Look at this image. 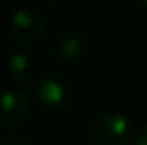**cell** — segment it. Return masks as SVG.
I'll list each match as a JSON object with an SVG mask.
<instances>
[{
    "label": "cell",
    "mask_w": 147,
    "mask_h": 145,
    "mask_svg": "<svg viewBox=\"0 0 147 145\" xmlns=\"http://www.w3.org/2000/svg\"><path fill=\"white\" fill-rule=\"evenodd\" d=\"M34 106L22 87H7L0 93V128L19 132L28 127Z\"/></svg>",
    "instance_id": "4"
},
{
    "label": "cell",
    "mask_w": 147,
    "mask_h": 145,
    "mask_svg": "<svg viewBox=\"0 0 147 145\" xmlns=\"http://www.w3.org/2000/svg\"><path fill=\"white\" fill-rule=\"evenodd\" d=\"M132 132L130 117L117 108L102 110L88 123V140L91 145H127Z\"/></svg>",
    "instance_id": "1"
},
{
    "label": "cell",
    "mask_w": 147,
    "mask_h": 145,
    "mask_svg": "<svg viewBox=\"0 0 147 145\" xmlns=\"http://www.w3.org/2000/svg\"><path fill=\"white\" fill-rule=\"evenodd\" d=\"M90 54V41L76 30H63L49 45V58L63 67L80 65Z\"/></svg>",
    "instance_id": "5"
},
{
    "label": "cell",
    "mask_w": 147,
    "mask_h": 145,
    "mask_svg": "<svg viewBox=\"0 0 147 145\" xmlns=\"http://www.w3.org/2000/svg\"><path fill=\"white\" fill-rule=\"evenodd\" d=\"M0 145H30V142L26 138L19 134H13V132H7V134L0 136Z\"/></svg>",
    "instance_id": "8"
},
{
    "label": "cell",
    "mask_w": 147,
    "mask_h": 145,
    "mask_svg": "<svg viewBox=\"0 0 147 145\" xmlns=\"http://www.w3.org/2000/svg\"><path fill=\"white\" fill-rule=\"evenodd\" d=\"M136 4L142 7V9H145V7H147V0H136Z\"/></svg>",
    "instance_id": "9"
},
{
    "label": "cell",
    "mask_w": 147,
    "mask_h": 145,
    "mask_svg": "<svg viewBox=\"0 0 147 145\" xmlns=\"http://www.w3.org/2000/svg\"><path fill=\"white\" fill-rule=\"evenodd\" d=\"M36 69H37V63L34 60L32 54L24 50H19L15 54L9 56L7 60V72H9V78L13 80L15 84L19 86H24L28 84L30 80L34 78L36 75Z\"/></svg>",
    "instance_id": "6"
},
{
    "label": "cell",
    "mask_w": 147,
    "mask_h": 145,
    "mask_svg": "<svg viewBox=\"0 0 147 145\" xmlns=\"http://www.w3.org/2000/svg\"><path fill=\"white\" fill-rule=\"evenodd\" d=\"M41 2H45V4H56V2H61V0H41Z\"/></svg>",
    "instance_id": "10"
},
{
    "label": "cell",
    "mask_w": 147,
    "mask_h": 145,
    "mask_svg": "<svg viewBox=\"0 0 147 145\" xmlns=\"http://www.w3.org/2000/svg\"><path fill=\"white\" fill-rule=\"evenodd\" d=\"M127 145H147V127L145 125H140L136 130L132 132L129 143Z\"/></svg>",
    "instance_id": "7"
},
{
    "label": "cell",
    "mask_w": 147,
    "mask_h": 145,
    "mask_svg": "<svg viewBox=\"0 0 147 145\" xmlns=\"http://www.w3.org/2000/svg\"><path fill=\"white\" fill-rule=\"evenodd\" d=\"M39 102L52 112H65L75 102V86L61 72L45 71L36 78L34 84Z\"/></svg>",
    "instance_id": "2"
},
{
    "label": "cell",
    "mask_w": 147,
    "mask_h": 145,
    "mask_svg": "<svg viewBox=\"0 0 147 145\" xmlns=\"http://www.w3.org/2000/svg\"><path fill=\"white\" fill-rule=\"evenodd\" d=\"M45 32L47 19L36 7H19L7 21V37L15 47H34L41 41Z\"/></svg>",
    "instance_id": "3"
}]
</instances>
